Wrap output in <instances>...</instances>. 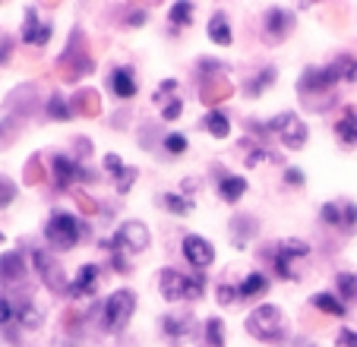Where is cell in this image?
Listing matches in <instances>:
<instances>
[{
    "label": "cell",
    "instance_id": "37",
    "mask_svg": "<svg viewBox=\"0 0 357 347\" xmlns=\"http://www.w3.org/2000/svg\"><path fill=\"white\" fill-rule=\"evenodd\" d=\"M165 152L168 155H183L187 152V136H181V133H165Z\"/></svg>",
    "mask_w": 357,
    "mask_h": 347
},
{
    "label": "cell",
    "instance_id": "52",
    "mask_svg": "<svg viewBox=\"0 0 357 347\" xmlns=\"http://www.w3.org/2000/svg\"><path fill=\"white\" fill-rule=\"evenodd\" d=\"M7 61H10V41L0 38V63H7Z\"/></svg>",
    "mask_w": 357,
    "mask_h": 347
},
{
    "label": "cell",
    "instance_id": "40",
    "mask_svg": "<svg viewBox=\"0 0 357 347\" xmlns=\"http://www.w3.org/2000/svg\"><path fill=\"white\" fill-rule=\"evenodd\" d=\"M13 199H16V183L0 174V208H7Z\"/></svg>",
    "mask_w": 357,
    "mask_h": 347
},
{
    "label": "cell",
    "instance_id": "18",
    "mask_svg": "<svg viewBox=\"0 0 357 347\" xmlns=\"http://www.w3.org/2000/svg\"><path fill=\"white\" fill-rule=\"evenodd\" d=\"M26 272H29V265L16 249L0 256V281H3V284H20V281L26 278Z\"/></svg>",
    "mask_w": 357,
    "mask_h": 347
},
{
    "label": "cell",
    "instance_id": "4",
    "mask_svg": "<svg viewBox=\"0 0 357 347\" xmlns=\"http://www.w3.org/2000/svg\"><path fill=\"white\" fill-rule=\"evenodd\" d=\"M133 309H136L133 291H114V294L105 300V307H101V325L108 328V332H121V328L130 322Z\"/></svg>",
    "mask_w": 357,
    "mask_h": 347
},
{
    "label": "cell",
    "instance_id": "3",
    "mask_svg": "<svg viewBox=\"0 0 357 347\" xmlns=\"http://www.w3.org/2000/svg\"><path fill=\"white\" fill-rule=\"evenodd\" d=\"M247 332L257 341H266V344H275V341H284L288 328H284V316L278 307H257L247 316Z\"/></svg>",
    "mask_w": 357,
    "mask_h": 347
},
{
    "label": "cell",
    "instance_id": "43",
    "mask_svg": "<svg viewBox=\"0 0 357 347\" xmlns=\"http://www.w3.org/2000/svg\"><path fill=\"white\" fill-rule=\"evenodd\" d=\"M105 171H108L111 177H121V174L127 171V164H123V161H121V155L108 152V155H105Z\"/></svg>",
    "mask_w": 357,
    "mask_h": 347
},
{
    "label": "cell",
    "instance_id": "33",
    "mask_svg": "<svg viewBox=\"0 0 357 347\" xmlns=\"http://www.w3.org/2000/svg\"><path fill=\"white\" fill-rule=\"evenodd\" d=\"M335 287H338V300H357V275L351 272H342L335 278Z\"/></svg>",
    "mask_w": 357,
    "mask_h": 347
},
{
    "label": "cell",
    "instance_id": "46",
    "mask_svg": "<svg viewBox=\"0 0 357 347\" xmlns=\"http://www.w3.org/2000/svg\"><path fill=\"white\" fill-rule=\"evenodd\" d=\"M303 180H307V177H303V171H297V167L284 171V183H288V187H303Z\"/></svg>",
    "mask_w": 357,
    "mask_h": 347
},
{
    "label": "cell",
    "instance_id": "26",
    "mask_svg": "<svg viewBox=\"0 0 357 347\" xmlns=\"http://www.w3.org/2000/svg\"><path fill=\"white\" fill-rule=\"evenodd\" d=\"M237 287H241V297H247V300L250 297H263L266 291H269V278H266L263 272H250Z\"/></svg>",
    "mask_w": 357,
    "mask_h": 347
},
{
    "label": "cell",
    "instance_id": "9",
    "mask_svg": "<svg viewBox=\"0 0 357 347\" xmlns=\"http://www.w3.org/2000/svg\"><path fill=\"white\" fill-rule=\"evenodd\" d=\"M338 82H342V76H338L335 63H329V67H310V70H303L301 82H297V92L301 95H317V92L329 95Z\"/></svg>",
    "mask_w": 357,
    "mask_h": 347
},
{
    "label": "cell",
    "instance_id": "11",
    "mask_svg": "<svg viewBox=\"0 0 357 347\" xmlns=\"http://www.w3.org/2000/svg\"><path fill=\"white\" fill-rule=\"evenodd\" d=\"M183 259H187L196 272H206V268L215 262V247H212L206 237L187 234V237H183Z\"/></svg>",
    "mask_w": 357,
    "mask_h": 347
},
{
    "label": "cell",
    "instance_id": "21",
    "mask_svg": "<svg viewBox=\"0 0 357 347\" xmlns=\"http://www.w3.org/2000/svg\"><path fill=\"white\" fill-rule=\"evenodd\" d=\"M70 107L79 111L82 117H98L101 114V98L92 92V88H79V92L73 95V101H70Z\"/></svg>",
    "mask_w": 357,
    "mask_h": 347
},
{
    "label": "cell",
    "instance_id": "22",
    "mask_svg": "<svg viewBox=\"0 0 357 347\" xmlns=\"http://www.w3.org/2000/svg\"><path fill=\"white\" fill-rule=\"evenodd\" d=\"M247 193V180L237 177V174H222V180H218V196L225 202H237L241 196Z\"/></svg>",
    "mask_w": 357,
    "mask_h": 347
},
{
    "label": "cell",
    "instance_id": "6",
    "mask_svg": "<svg viewBox=\"0 0 357 347\" xmlns=\"http://www.w3.org/2000/svg\"><path fill=\"white\" fill-rule=\"evenodd\" d=\"M98 247L111 249V253H123V249L142 253V249L149 247V227L142 224V221H127V224L117 227V234L111 237V240H101Z\"/></svg>",
    "mask_w": 357,
    "mask_h": 347
},
{
    "label": "cell",
    "instance_id": "2",
    "mask_svg": "<svg viewBox=\"0 0 357 347\" xmlns=\"http://www.w3.org/2000/svg\"><path fill=\"white\" fill-rule=\"evenodd\" d=\"M158 284H162V297L165 300H199L202 294H206V275H183L177 272V268H165L162 278H158Z\"/></svg>",
    "mask_w": 357,
    "mask_h": 347
},
{
    "label": "cell",
    "instance_id": "10",
    "mask_svg": "<svg viewBox=\"0 0 357 347\" xmlns=\"http://www.w3.org/2000/svg\"><path fill=\"white\" fill-rule=\"evenodd\" d=\"M307 253H310V247H307L303 240H278L275 247H272V265H275L278 278L294 281L297 275L291 272V262H294V259H303Z\"/></svg>",
    "mask_w": 357,
    "mask_h": 347
},
{
    "label": "cell",
    "instance_id": "27",
    "mask_svg": "<svg viewBox=\"0 0 357 347\" xmlns=\"http://www.w3.org/2000/svg\"><path fill=\"white\" fill-rule=\"evenodd\" d=\"M202 127L209 130L215 139H225V136L231 133V121H228V114L225 111H209L206 117H202Z\"/></svg>",
    "mask_w": 357,
    "mask_h": 347
},
{
    "label": "cell",
    "instance_id": "53",
    "mask_svg": "<svg viewBox=\"0 0 357 347\" xmlns=\"http://www.w3.org/2000/svg\"><path fill=\"white\" fill-rule=\"evenodd\" d=\"M142 20H146V10H136V13H133V16H130V20H127V22H130V26H139V22H142Z\"/></svg>",
    "mask_w": 357,
    "mask_h": 347
},
{
    "label": "cell",
    "instance_id": "55",
    "mask_svg": "<svg viewBox=\"0 0 357 347\" xmlns=\"http://www.w3.org/2000/svg\"><path fill=\"white\" fill-rule=\"evenodd\" d=\"M0 243H3V234H0Z\"/></svg>",
    "mask_w": 357,
    "mask_h": 347
},
{
    "label": "cell",
    "instance_id": "54",
    "mask_svg": "<svg viewBox=\"0 0 357 347\" xmlns=\"http://www.w3.org/2000/svg\"><path fill=\"white\" fill-rule=\"evenodd\" d=\"M297 347H313V344H307V341H303V344H297Z\"/></svg>",
    "mask_w": 357,
    "mask_h": 347
},
{
    "label": "cell",
    "instance_id": "51",
    "mask_svg": "<svg viewBox=\"0 0 357 347\" xmlns=\"http://www.w3.org/2000/svg\"><path fill=\"white\" fill-rule=\"evenodd\" d=\"M263 158H272L269 152H266V148H253V152H247V161H243V164L247 167H253V164H259V161Z\"/></svg>",
    "mask_w": 357,
    "mask_h": 347
},
{
    "label": "cell",
    "instance_id": "7",
    "mask_svg": "<svg viewBox=\"0 0 357 347\" xmlns=\"http://www.w3.org/2000/svg\"><path fill=\"white\" fill-rule=\"evenodd\" d=\"M51 174H54V190H67L73 183H92L95 174L82 167V161L67 158V155H51Z\"/></svg>",
    "mask_w": 357,
    "mask_h": 347
},
{
    "label": "cell",
    "instance_id": "34",
    "mask_svg": "<svg viewBox=\"0 0 357 347\" xmlns=\"http://www.w3.org/2000/svg\"><path fill=\"white\" fill-rule=\"evenodd\" d=\"M47 117H51V121H70V117H73V107L54 92L51 101H47Z\"/></svg>",
    "mask_w": 357,
    "mask_h": 347
},
{
    "label": "cell",
    "instance_id": "23",
    "mask_svg": "<svg viewBox=\"0 0 357 347\" xmlns=\"http://www.w3.org/2000/svg\"><path fill=\"white\" fill-rule=\"evenodd\" d=\"M209 38L215 41V45H231V22H228V13L225 10H218V13H212L209 20Z\"/></svg>",
    "mask_w": 357,
    "mask_h": 347
},
{
    "label": "cell",
    "instance_id": "19",
    "mask_svg": "<svg viewBox=\"0 0 357 347\" xmlns=\"http://www.w3.org/2000/svg\"><path fill=\"white\" fill-rule=\"evenodd\" d=\"M335 136L344 146H357V107L354 105L342 107V114H338V121H335Z\"/></svg>",
    "mask_w": 357,
    "mask_h": 347
},
{
    "label": "cell",
    "instance_id": "44",
    "mask_svg": "<svg viewBox=\"0 0 357 347\" xmlns=\"http://www.w3.org/2000/svg\"><path fill=\"white\" fill-rule=\"evenodd\" d=\"M41 180H45L41 161H38V158H32V161H29V167H26V183H41Z\"/></svg>",
    "mask_w": 357,
    "mask_h": 347
},
{
    "label": "cell",
    "instance_id": "24",
    "mask_svg": "<svg viewBox=\"0 0 357 347\" xmlns=\"http://www.w3.org/2000/svg\"><path fill=\"white\" fill-rule=\"evenodd\" d=\"M310 303L319 309V313L332 316V319H342V316H348V309H344V303L338 300L335 294H313Z\"/></svg>",
    "mask_w": 357,
    "mask_h": 347
},
{
    "label": "cell",
    "instance_id": "39",
    "mask_svg": "<svg viewBox=\"0 0 357 347\" xmlns=\"http://www.w3.org/2000/svg\"><path fill=\"white\" fill-rule=\"evenodd\" d=\"M136 177H139V171H136V167H127L121 177H114L117 193H130V190H133V183H136Z\"/></svg>",
    "mask_w": 357,
    "mask_h": 347
},
{
    "label": "cell",
    "instance_id": "36",
    "mask_svg": "<svg viewBox=\"0 0 357 347\" xmlns=\"http://www.w3.org/2000/svg\"><path fill=\"white\" fill-rule=\"evenodd\" d=\"M16 319H20V325L22 328H38L41 325V313H38V307H32V303H22L20 309H16Z\"/></svg>",
    "mask_w": 357,
    "mask_h": 347
},
{
    "label": "cell",
    "instance_id": "8",
    "mask_svg": "<svg viewBox=\"0 0 357 347\" xmlns=\"http://www.w3.org/2000/svg\"><path fill=\"white\" fill-rule=\"evenodd\" d=\"M269 133L278 136L282 146L291 148V152H297V148L307 146V127H303V121L294 111H284V114H278L275 121H269Z\"/></svg>",
    "mask_w": 357,
    "mask_h": 347
},
{
    "label": "cell",
    "instance_id": "42",
    "mask_svg": "<svg viewBox=\"0 0 357 347\" xmlns=\"http://www.w3.org/2000/svg\"><path fill=\"white\" fill-rule=\"evenodd\" d=\"M342 231H357V206L354 202L342 206Z\"/></svg>",
    "mask_w": 357,
    "mask_h": 347
},
{
    "label": "cell",
    "instance_id": "17",
    "mask_svg": "<svg viewBox=\"0 0 357 347\" xmlns=\"http://www.w3.org/2000/svg\"><path fill=\"white\" fill-rule=\"evenodd\" d=\"M108 86H111V92H114L117 98H133V95L139 92L133 67H114L111 70V76H108Z\"/></svg>",
    "mask_w": 357,
    "mask_h": 347
},
{
    "label": "cell",
    "instance_id": "50",
    "mask_svg": "<svg viewBox=\"0 0 357 347\" xmlns=\"http://www.w3.org/2000/svg\"><path fill=\"white\" fill-rule=\"evenodd\" d=\"M76 202H79V208H82L86 215H95V212H98V206H95V202L89 199L86 193H79V190H76Z\"/></svg>",
    "mask_w": 357,
    "mask_h": 347
},
{
    "label": "cell",
    "instance_id": "29",
    "mask_svg": "<svg viewBox=\"0 0 357 347\" xmlns=\"http://www.w3.org/2000/svg\"><path fill=\"white\" fill-rule=\"evenodd\" d=\"M272 82H275V67H263L257 76H253V79L247 82V95H250V98H259V95H263Z\"/></svg>",
    "mask_w": 357,
    "mask_h": 347
},
{
    "label": "cell",
    "instance_id": "15",
    "mask_svg": "<svg viewBox=\"0 0 357 347\" xmlns=\"http://www.w3.org/2000/svg\"><path fill=\"white\" fill-rule=\"evenodd\" d=\"M22 41L26 45H47L51 41V22L38 20V7H26V20H22Z\"/></svg>",
    "mask_w": 357,
    "mask_h": 347
},
{
    "label": "cell",
    "instance_id": "30",
    "mask_svg": "<svg viewBox=\"0 0 357 347\" xmlns=\"http://www.w3.org/2000/svg\"><path fill=\"white\" fill-rule=\"evenodd\" d=\"M162 206L168 208L171 215H190L193 212V199H190V196H183V193H165L162 196Z\"/></svg>",
    "mask_w": 357,
    "mask_h": 347
},
{
    "label": "cell",
    "instance_id": "25",
    "mask_svg": "<svg viewBox=\"0 0 357 347\" xmlns=\"http://www.w3.org/2000/svg\"><path fill=\"white\" fill-rule=\"evenodd\" d=\"M190 325H193V319H190V313H168L162 319V328L168 338H183V334L190 332Z\"/></svg>",
    "mask_w": 357,
    "mask_h": 347
},
{
    "label": "cell",
    "instance_id": "1",
    "mask_svg": "<svg viewBox=\"0 0 357 347\" xmlns=\"http://www.w3.org/2000/svg\"><path fill=\"white\" fill-rule=\"evenodd\" d=\"M86 234H89V227L82 224V221H76L73 215H67V212H54L45 224V240H47V247L57 249V253L73 249Z\"/></svg>",
    "mask_w": 357,
    "mask_h": 347
},
{
    "label": "cell",
    "instance_id": "13",
    "mask_svg": "<svg viewBox=\"0 0 357 347\" xmlns=\"http://www.w3.org/2000/svg\"><path fill=\"white\" fill-rule=\"evenodd\" d=\"M152 101H155L158 111H162V121H177L183 114V101H181V95H177L174 79H165L162 86H158V92L152 95Z\"/></svg>",
    "mask_w": 357,
    "mask_h": 347
},
{
    "label": "cell",
    "instance_id": "47",
    "mask_svg": "<svg viewBox=\"0 0 357 347\" xmlns=\"http://www.w3.org/2000/svg\"><path fill=\"white\" fill-rule=\"evenodd\" d=\"M338 347H357V332L354 328H342V332H338Z\"/></svg>",
    "mask_w": 357,
    "mask_h": 347
},
{
    "label": "cell",
    "instance_id": "12",
    "mask_svg": "<svg viewBox=\"0 0 357 347\" xmlns=\"http://www.w3.org/2000/svg\"><path fill=\"white\" fill-rule=\"evenodd\" d=\"M32 262H35V268H38V275H41V281H45L51 291H67V278H63V268H61V262H54L51 256L45 253V249H32Z\"/></svg>",
    "mask_w": 357,
    "mask_h": 347
},
{
    "label": "cell",
    "instance_id": "31",
    "mask_svg": "<svg viewBox=\"0 0 357 347\" xmlns=\"http://www.w3.org/2000/svg\"><path fill=\"white\" fill-rule=\"evenodd\" d=\"M202 338H206V347H225V322L218 319H206L202 325Z\"/></svg>",
    "mask_w": 357,
    "mask_h": 347
},
{
    "label": "cell",
    "instance_id": "49",
    "mask_svg": "<svg viewBox=\"0 0 357 347\" xmlns=\"http://www.w3.org/2000/svg\"><path fill=\"white\" fill-rule=\"evenodd\" d=\"M10 319H16V309L10 307L7 297H0V325H7Z\"/></svg>",
    "mask_w": 357,
    "mask_h": 347
},
{
    "label": "cell",
    "instance_id": "41",
    "mask_svg": "<svg viewBox=\"0 0 357 347\" xmlns=\"http://www.w3.org/2000/svg\"><path fill=\"white\" fill-rule=\"evenodd\" d=\"M237 297H241V287L237 284H228V281H225V284L218 287V303H222V307H231Z\"/></svg>",
    "mask_w": 357,
    "mask_h": 347
},
{
    "label": "cell",
    "instance_id": "48",
    "mask_svg": "<svg viewBox=\"0 0 357 347\" xmlns=\"http://www.w3.org/2000/svg\"><path fill=\"white\" fill-rule=\"evenodd\" d=\"M73 152H76V161H86L89 155H92V146H89V139H82L79 136V139L73 142Z\"/></svg>",
    "mask_w": 357,
    "mask_h": 347
},
{
    "label": "cell",
    "instance_id": "28",
    "mask_svg": "<svg viewBox=\"0 0 357 347\" xmlns=\"http://www.w3.org/2000/svg\"><path fill=\"white\" fill-rule=\"evenodd\" d=\"M231 92H234V88H231V82L215 79V82H209V86L202 88V92H199V98H202V105H212V107H215L218 101L231 98Z\"/></svg>",
    "mask_w": 357,
    "mask_h": 347
},
{
    "label": "cell",
    "instance_id": "20",
    "mask_svg": "<svg viewBox=\"0 0 357 347\" xmlns=\"http://www.w3.org/2000/svg\"><path fill=\"white\" fill-rule=\"evenodd\" d=\"M259 231V221L253 215H234L231 218V234H234V247H247L250 237Z\"/></svg>",
    "mask_w": 357,
    "mask_h": 347
},
{
    "label": "cell",
    "instance_id": "14",
    "mask_svg": "<svg viewBox=\"0 0 357 347\" xmlns=\"http://www.w3.org/2000/svg\"><path fill=\"white\" fill-rule=\"evenodd\" d=\"M294 32V13L284 7H269L266 10V35L269 41H284Z\"/></svg>",
    "mask_w": 357,
    "mask_h": 347
},
{
    "label": "cell",
    "instance_id": "32",
    "mask_svg": "<svg viewBox=\"0 0 357 347\" xmlns=\"http://www.w3.org/2000/svg\"><path fill=\"white\" fill-rule=\"evenodd\" d=\"M193 3H171V10H168V20H171V26H177V29H183V26H190L193 22Z\"/></svg>",
    "mask_w": 357,
    "mask_h": 347
},
{
    "label": "cell",
    "instance_id": "5",
    "mask_svg": "<svg viewBox=\"0 0 357 347\" xmlns=\"http://www.w3.org/2000/svg\"><path fill=\"white\" fill-rule=\"evenodd\" d=\"M89 73H92V57L86 51V38L79 32H73V41H70L67 54L61 57V76L67 82H79Z\"/></svg>",
    "mask_w": 357,
    "mask_h": 347
},
{
    "label": "cell",
    "instance_id": "45",
    "mask_svg": "<svg viewBox=\"0 0 357 347\" xmlns=\"http://www.w3.org/2000/svg\"><path fill=\"white\" fill-rule=\"evenodd\" d=\"M199 70H202V73H222L225 63L215 61V57H202V61H199Z\"/></svg>",
    "mask_w": 357,
    "mask_h": 347
},
{
    "label": "cell",
    "instance_id": "38",
    "mask_svg": "<svg viewBox=\"0 0 357 347\" xmlns=\"http://www.w3.org/2000/svg\"><path fill=\"white\" fill-rule=\"evenodd\" d=\"M319 218H323L326 224H332V227H342V206H335V202H326V206L319 208Z\"/></svg>",
    "mask_w": 357,
    "mask_h": 347
},
{
    "label": "cell",
    "instance_id": "35",
    "mask_svg": "<svg viewBox=\"0 0 357 347\" xmlns=\"http://www.w3.org/2000/svg\"><path fill=\"white\" fill-rule=\"evenodd\" d=\"M338 70V76H342V82H357V57H351V54H342L338 61H332Z\"/></svg>",
    "mask_w": 357,
    "mask_h": 347
},
{
    "label": "cell",
    "instance_id": "16",
    "mask_svg": "<svg viewBox=\"0 0 357 347\" xmlns=\"http://www.w3.org/2000/svg\"><path fill=\"white\" fill-rule=\"evenodd\" d=\"M98 278H101V265H82L79 272H76V278L70 281V287H67V294L70 297H92L95 294V287H98Z\"/></svg>",
    "mask_w": 357,
    "mask_h": 347
}]
</instances>
